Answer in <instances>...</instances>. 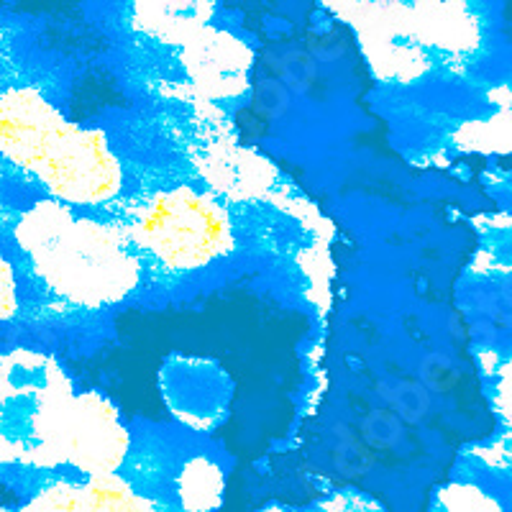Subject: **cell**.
<instances>
[{"mask_svg":"<svg viewBox=\"0 0 512 512\" xmlns=\"http://www.w3.org/2000/svg\"><path fill=\"white\" fill-rule=\"evenodd\" d=\"M0 512H11V510H0Z\"/></svg>","mask_w":512,"mask_h":512,"instance_id":"cell-11","label":"cell"},{"mask_svg":"<svg viewBox=\"0 0 512 512\" xmlns=\"http://www.w3.org/2000/svg\"><path fill=\"white\" fill-rule=\"evenodd\" d=\"M441 512H502V507L477 487H451L441 495Z\"/></svg>","mask_w":512,"mask_h":512,"instance_id":"cell-8","label":"cell"},{"mask_svg":"<svg viewBox=\"0 0 512 512\" xmlns=\"http://www.w3.org/2000/svg\"><path fill=\"white\" fill-rule=\"evenodd\" d=\"M177 487H180V502L187 512H210L213 507L221 505L223 477L213 461H190L182 469Z\"/></svg>","mask_w":512,"mask_h":512,"instance_id":"cell-6","label":"cell"},{"mask_svg":"<svg viewBox=\"0 0 512 512\" xmlns=\"http://www.w3.org/2000/svg\"><path fill=\"white\" fill-rule=\"evenodd\" d=\"M131 436L98 392H75L54 356L29 346L0 351V472L116 474Z\"/></svg>","mask_w":512,"mask_h":512,"instance_id":"cell-1","label":"cell"},{"mask_svg":"<svg viewBox=\"0 0 512 512\" xmlns=\"http://www.w3.org/2000/svg\"><path fill=\"white\" fill-rule=\"evenodd\" d=\"M0 236L24 285L67 308L103 310L139 287L141 264L121 226L82 216L39 198L21 208L0 205Z\"/></svg>","mask_w":512,"mask_h":512,"instance_id":"cell-2","label":"cell"},{"mask_svg":"<svg viewBox=\"0 0 512 512\" xmlns=\"http://www.w3.org/2000/svg\"><path fill=\"white\" fill-rule=\"evenodd\" d=\"M126 169L100 128L67 123L39 164L31 185L70 208H98L121 195Z\"/></svg>","mask_w":512,"mask_h":512,"instance_id":"cell-4","label":"cell"},{"mask_svg":"<svg viewBox=\"0 0 512 512\" xmlns=\"http://www.w3.org/2000/svg\"><path fill=\"white\" fill-rule=\"evenodd\" d=\"M479 459L487 466H492V469H497V472L512 469V433L502 438V441L492 443L489 448H484L482 454H479Z\"/></svg>","mask_w":512,"mask_h":512,"instance_id":"cell-9","label":"cell"},{"mask_svg":"<svg viewBox=\"0 0 512 512\" xmlns=\"http://www.w3.org/2000/svg\"><path fill=\"white\" fill-rule=\"evenodd\" d=\"M497 408L500 415L512 425V364L507 367V372L502 374L500 390H497Z\"/></svg>","mask_w":512,"mask_h":512,"instance_id":"cell-10","label":"cell"},{"mask_svg":"<svg viewBox=\"0 0 512 512\" xmlns=\"http://www.w3.org/2000/svg\"><path fill=\"white\" fill-rule=\"evenodd\" d=\"M121 231L141 264L185 274L221 262L236 246L226 205L190 185L159 190L128 210Z\"/></svg>","mask_w":512,"mask_h":512,"instance_id":"cell-3","label":"cell"},{"mask_svg":"<svg viewBox=\"0 0 512 512\" xmlns=\"http://www.w3.org/2000/svg\"><path fill=\"white\" fill-rule=\"evenodd\" d=\"M16 512H159V507L118 474H103L85 482L57 479Z\"/></svg>","mask_w":512,"mask_h":512,"instance_id":"cell-5","label":"cell"},{"mask_svg":"<svg viewBox=\"0 0 512 512\" xmlns=\"http://www.w3.org/2000/svg\"><path fill=\"white\" fill-rule=\"evenodd\" d=\"M24 280L6 246H0V326H8L24 313Z\"/></svg>","mask_w":512,"mask_h":512,"instance_id":"cell-7","label":"cell"}]
</instances>
